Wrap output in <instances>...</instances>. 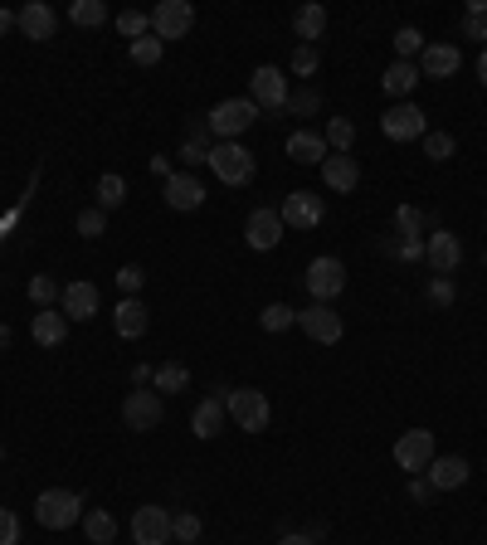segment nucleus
Instances as JSON below:
<instances>
[{"instance_id":"8","label":"nucleus","mask_w":487,"mask_h":545,"mask_svg":"<svg viewBox=\"0 0 487 545\" xmlns=\"http://www.w3.org/2000/svg\"><path fill=\"white\" fill-rule=\"evenodd\" d=\"M283 229H317L322 215H327V205H322V195L317 190H293V195H283Z\"/></svg>"},{"instance_id":"37","label":"nucleus","mask_w":487,"mask_h":545,"mask_svg":"<svg viewBox=\"0 0 487 545\" xmlns=\"http://www.w3.org/2000/svg\"><path fill=\"white\" fill-rule=\"evenodd\" d=\"M351 142H356L351 117H332V122H327V146H332V151H351Z\"/></svg>"},{"instance_id":"49","label":"nucleus","mask_w":487,"mask_h":545,"mask_svg":"<svg viewBox=\"0 0 487 545\" xmlns=\"http://www.w3.org/2000/svg\"><path fill=\"white\" fill-rule=\"evenodd\" d=\"M400 258H405V263H419V258H424V239H400Z\"/></svg>"},{"instance_id":"11","label":"nucleus","mask_w":487,"mask_h":545,"mask_svg":"<svg viewBox=\"0 0 487 545\" xmlns=\"http://www.w3.org/2000/svg\"><path fill=\"white\" fill-rule=\"evenodd\" d=\"M380 132L390 137V142H424V132H429V122H424V108H414V103H395V108L380 117Z\"/></svg>"},{"instance_id":"38","label":"nucleus","mask_w":487,"mask_h":545,"mask_svg":"<svg viewBox=\"0 0 487 545\" xmlns=\"http://www.w3.org/2000/svg\"><path fill=\"white\" fill-rule=\"evenodd\" d=\"M395 229H400V239H424L419 229H424V215L414 210V205H400L395 210Z\"/></svg>"},{"instance_id":"14","label":"nucleus","mask_w":487,"mask_h":545,"mask_svg":"<svg viewBox=\"0 0 487 545\" xmlns=\"http://www.w3.org/2000/svg\"><path fill=\"white\" fill-rule=\"evenodd\" d=\"M298 327L307 331L312 341H322V346H337L341 331H346V327H341V317L327 307V302H312L307 312H298Z\"/></svg>"},{"instance_id":"46","label":"nucleus","mask_w":487,"mask_h":545,"mask_svg":"<svg viewBox=\"0 0 487 545\" xmlns=\"http://www.w3.org/2000/svg\"><path fill=\"white\" fill-rule=\"evenodd\" d=\"M317 103H322V98H317L312 88H302V93H288V112H298V117H312V112H317Z\"/></svg>"},{"instance_id":"10","label":"nucleus","mask_w":487,"mask_h":545,"mask_svg":"<svg viewBox=\"0 0 487 545\" xmlns=\"http://www.w3.org/2000/svg\"><path fill=\"white\" fill-rule=\"evenodd\" d=\"M341 288H346V263L341 258H312L307 263V292H312V302H332Z\"/></svg>"},{"instance_id":"18","label":"nucleus","mask_w":487,"mask_h":545,"mask_svg":"<svg viewBox=\"0 0 487 545\" xmlns=\"http://www.w3.org/2000/svg\"><path fill=\"white\" fill-rule=\"evenodd\" d=\"M15 30L25 39H54V30H59V15L44 5V0H30L20 15H15Z\"/></svg>"},{"instance_id":"47","label":"nucleus","mask_w":487,"mask_h":545,"mask_svg":"<svg viewBox=\"0 0 487 545\" xmlns=\"http://www.w3.org/2000/svg\"><path fill=\"white\" fill-rule=\"evenodd\" d=\"M0 545H20V516L10 507H0Z\"/></svg>"},{"instance_id":"19","label":"nucleus","mask_w":487,"mask_h":545,"mask_svg":"<svg viewBox=\"0 0 487 545\" xmlns=\"http://www.w3.org/2000/svg\"><path fill=\"white\" fill-rule=\"evenodd\" d=\"M458 64H463L458 44H424V54H419V78H453Z\"/></svg>"},{"instance_id":"54","label":"nucleus","mask_w":487,"mask_h":545,"mask_svg":"<svg viewBox=\"0 0 487 545\" xmlns=\"http://www.w3.org/2000/svg\"><path fill=\"white\" fill-rule=\"evenodd\" d=\"M10 25H15V15H10V10H0V35H5Z\"/></svg>"},{"instance_id":"44","label":"nucleus","mask_w":487,"mask_h":545,"mask_svg":"<svg viewBox=\"0 0 487 545\" xmlns=\"http://www.w3.org/2000/svg\"><path fill=\"white\" fill-rule=\"evenodd\" d=\"M113 278H117V288H122V297H137V288H142V278H147V273H142L137 263H122Z\"/></svg>"},{"instance_id":"30","label":"nucleus","mask_w":487,"mask_h":545,"mask_svg":"<svg viewBox=\"0 0 487 545\" xmlns=\"http://www.w3.org/2000/svg\"><path fill=\"white\" fill-rule=\"evenodd\" d=\"M122 200H127V181H122V176H113V171H108V176L98 181V210L108 215V210H117Z\"/></svg>"},{"instance_id":"42","label":"nucleus","mask_w":487,"mask_h":545,"mask_svg":"<svg viewBox=\"0 0 487 545\" xmlns=\"http://www.w3.org/2000/svg\"><path fill=\"white\" fill-rule=\"evenodd\" d=\"M200 132H205V122H195V127H190V137H186V146H181V156H186L190 166H200V161H210V146L200 142Z\"/></svg>"},{"instance_id":"51","label":"nucleus","mask_w":487,"mask_h":545,"mask_svg":"<svg viewBox=\"0 0 487 545\" xmlns=\"http://www.w3.org/2000/svg\"><path fill=\"white\" fill-rule=\"evenodd\" d=\"M151 380V365H132V385H147Z\"/></svg>"},{"instance_id":"15","label":"nucleus","mask_w":487,"mask_h":545,"mask_svg":"<svg viewBox=\"0 0 487 545\" xmlns=\"http://www.w3.org/2000/svg\"><path fill=\"white\" fill-rule=\"evenodd\" d=\"M244 239H249V249H259V254L278 249V244H283V215H278V210H254L249 224H244Z\"/></svg>"},{"instance_id":"35","label":"nucleus","mask_w":487,"mask_h":545,"mask_svg":"<svg viewBox=\"0 0 487 545\" xmlns=\"http://www.w3.org/2000/svg\"><path fill=\"white\" fill-rule=\"evenodd\" d=\"M161 49H166V44H161V39H156V35H142V39H132V44H127V54H132V64H142V69H151V64L161 59Z\"/></svg>"},{"instance_id":"13","label":"nucleus","mask_w":487,"mask_h":545,"mask_svg":"<svg viewBox=\"0 0 487 545\" xmlns=\"http://www.w3.org/2000/svg\"><path fill=\"white\" fill-rule=\"evenodd\" d=\"M322 185L337 190V195H351V190L361 185V161H356L351 151H332V156L322 161Z\"/></svg>"},{"instance_id":"34","label":"nucleus","mask_w":487,"mask_h":545,"mask_svg":"<svg viewBox=\"0 0 487 545\" xmlns=\"http://www.w3.org/2000/svg\"><path fill=\"white\" fill-rule=\"evenodd\" d=\"M117 30H122V39L151 35V10H122V15H117Z\"/></svg>"},{"instance_id":"6","label":"nucleus","mask_w":487,"mask_h":545,"mask_svg":"<svg viewBox=\"0 0 487 545\" xmlns=\"http://www.w3.org/2000/svg\"><path fill=\"white\" fill-rule=\"evenodd\" d=\"M439 453H434V434L429 429H410V434L395 438V463H400V473H429V463H434Z\"/></svg>"},{"instance_id":"55","label":"nucleus","mask_w":487,"mask_h":545,"mask_svg":"<svg viewBox=\"0 0 487 545\" xmlns=\"http://www.w3.org/2000/svg\"><path fill=\"white\" fill-rule=\"evenodd\" d=\"M5 346H10V327L0 322V351H5Z\"/></svg>"},{"instance_id":"21","label":"nucleus","mask_w":487,"mask_h":545,"mask_svg":"<svg viewBox=\"0 0 487 545\" xmlns=\"http://www.w3.org/2000/svg\"><path fill=\"white\" fill-rule=\"evenodd\" d=\"M166 205L171 210H181V215H190V210H200L205 205V185L195 181V176H166Z\"/></svg>"},{"instance_id":"4","label":"nucleus","mask_w":487,"mask_h":545,"mask_svg":"<svg viewBox=\"0 0 487 545\" xmlns=\"http://www.w3.org/2000/svg\"><path fill=\"white\" fill-rule=\"evenodd\" d=\"M288 78H283V69H273V64H259L254 69V78H249V103L259 112H283L288 108Z\"/></svg>"},{"instance_id":"25","label":"nucleus","mask_w":487,"mask_h":545,"mask_svg":"<svg viewBox=\"0 0 487 545\" xmlns=\"http://www.w3.org/2000/svg\"><path fill=\"white\" fill-rule=\"evenodd\" d=\"M293 30H298V39L302 44H317V39L327 35V10L312 0V5H298L293 10Z\"/></svg>"},{"instance_id":"48","label":"nucleus","mask_w":487,"mask_h":545,"mask_svg":"<svg viewBox=\"0 0 487 545\" xmlns=\"http://www.w3.org/2000/svg\"><path fill=\"white\" fill-rule=\"evenodd\" d=\"M429 297H434L439 307H449V302H453V283H449V278H434V283H429Z\"/></svg>"},{"instance_id":"31","label":"nucleus","mask_w":487,"mask_h":545,"mask_svg":"<svg viewBox=\"0 0 487 545\" xmlns=\"http://www.w3.org/2000/svg\"><path fill=\"white\" fill-rule=\"evenodd\" d=\"M293 322H298V312H293L288 302H273V307H263V312H259V327L273 331V336H278V331H288Z\"/></svg>"},{"instance_id":"45","label":"nucleus","mask_w":487,"mask_h":545,"mask_svg":"<svg viewBox=\"0 0 487 545\" xmlns=\"http://www.w3.org/2000/svg\"><path fill=\"white\" fill-rule=\"evenodd\" d=\"M293 73H302V78L317 73V44H298L293 49Z\"/></svg>"},{"instance_id":"7","label":"nucleus","mask_w":487,"mask_h":545,"mask_svg":"<svg viewBox=\"0 0 487 545\" xmlns=\"http://www.w3.org/2000/svg\"><path fill=\"white\" fill-rule=\"evenodd\" d=\"M190 25H195V10H190V0H161L156 10H151V35L161 39H186Z\"/></svg>"},{"instance_id":"20","label":"nucleus","mask_w":487,"mask_h":545,"mask_svg":"<svg viewBox=\"0 0 487 545\" xmlns=\"http://www.w3.org/2000/svg\"><path fill=\"white\" fill-rule=\"evenodd\" d=\"M147 302L142 297H122L113 307V327H117V336L122 341H137V336H147Z\"/></svg>"},{"instance_id":"33","label":"nucleus","mask_w":487,"mask_h":545,"mask_svg":"<svg viewBox=\"0 0 487 545\" xmlns=\"http://www.w3.org/2000/svg\"><path fill=\"white\" fill-rule=\"evenodd\" d=\"M171 541L176 545L200 541V516H195V511H176V516H171Z\"/></svg>"},{"instance_id":"26","label":"nucleus","mask_w":487,"mask_h":545,"mask_svg":"<svg viewBox=\"0 0 487 545\" xmlns=\"http://www.w3.org/2000/svg\"><path fill=\"white\" fill-rule=\"evenodd\" d=\"M30 331H35L39 346H59V341L69 336V317H64V312H54V307H44V312H35Z\"/></svg>"},{"instance_id":"41","label":"nucleus","mask_w":487,"mask_h":545,"mask_svg":"<svg viewBox=\"0 0 487 545\" xmlns=\"http://www.w3.org/2000/svg\"><path fill=\"white\" fill-rule=\"evenodd\" d=\"M78 234H83V239H103V234H108V215H103L98 205L83 210V215H78Z\"/></svg>"},{"instance_id":"43","label":"nucleus","mask_w":487,"mask_h":545,"mask_svg":"<svg viewBox=\"0 0 487 545\" xmlns=\"http://www.w3.org/2000/svg\"><path fill=\"white\" fill-rule=\"evenodd\" d=\"M395 54H400V59H410V54H424V35H419L414 25L395 30Z\"/></svg>"},{"instance_id":"5","label":"nucleus","mask_w":487,"mask_h":545,"mask_svg":"<svg viewBox=\"0 0 487 545\" xmlns=\"http://www.w3.org/2000/svg\"><path fill=\"white\" fill-rule=\"evenodd\" d=\"M225 409L244 434H263L268 429V395L263 390H229Z\"/></svg>"},{"instance_id":"52","label":"nucleus","mask_w":487,"mask_h":545,"mask_svg":"<svg viewBox=\"0 0 487 545\" xmlns=\"http://www.w3.org/2000/svg\"><path fill=\"white\" fill-rule=\"evenodd\" d=\"M278 545H317V541H312V536H283Z\"/></svg>"},{"instance_id":"29","label":"nucleus","mask_w":487,"mask_h":545,"mask_svg":"<svg viewBox=\"0 0 487 545\" xmlns=\"http://www.w3.org/2000/svg\"><path fill=\"white\" fill-rule=\"evenodd\" d=\"M83 531H88V541L93 545H113L117 541V516L113 511H88V516H83Z\"/></svg>"},{"instance_id":"32","label":"nucleus","mask_w":487,"mask_h":545,"mask_svg":"<svg viewBox=\"0 0 487 545\" xmlns=\"http://www.w3.org/2000/svg\"><path fill=\"white\" fill-rule=\"evenodd\" d=\"M59 297H64V288H59L49 273H35V278H30V302H35L39 312H44V307H54Z\"/></svg>"},{"instance_id":"23","label":"nucleus","mask_w":487,"mask_h":545,"mask_svg":"<svg viewBox=\"0 0 487 545\" xmlns=\"http://www.w3.org/2000/svg\"><path fill=\"white\" fill-rule=\"evenodd\" d=\"M288 156H293L298 166H322V161L332 156V146H327V137H322V132H307V127H302V132H293V137H288Z\"/></svg>"},{"instance_id":"16","label":"nucleus","mask_w":487,"mask_h":545,"mask_svg":"<svg viewBox=\"0 0 487 545\" xmlns=\"http://www.w3.org/2000/svg\"><path fill=\"white\" fill-rule=\"evenodd\" d=\"M424 258H429V268L444 278V273H453L458 263H463V244H458V234H449V229H434L429 239H424Z\"/></svg>"},{"instance_id":"39","label":"nucleus","mask_w":487,"mask_h":545,"mask_svg":"<svg viewBox=\"0 0 487 545\" xmlns=\"http://www.w3.org/2000/svg\"><path fill=\"white\" fill-rule=\"evenodd\" d=\"M463 39H487V0L468 5V20H463Z\"/></svg>"},{"instance_id":"53","label":"nucleus","mask_w":487,"mask_h":545,"mask_svg":"<svg viewBox=\"0 0 487 545\" xmlns=\"http://www.w3.org/2000/svg\"><path fill=\"white\" fill-rule=\"evenodd\" d=\"M478 78H483V88H487V49L478 54Z\"/></svg>"},{"instance_id":"9","label":"nucleus","mask_w":487,"mask_h":545,"mask_svg":"<svg viewBox=\"0 0 487 545\" xmlns=\"http://www.w3.org/2000/svg\"><path fill=\"white\" fill-rule=\"evenodd\" d=\"M161 414H166V404L156 390H132L127 400H122V424L132 429V434H147L161 424Z\"/></svg>"},{"instance_id":"3","label":"nucleus","mask_w":487,"mask_h":545,"mask_svg":"<svg viewBox=\"0 0 487 545\" xmlns=\"http://www.w3.org/2000/svg\"><path fill=\"white\" fill-rule=\"evenodd\" d=\"M254 122H259V108H254L249 98H225V103H215L210 117H205V127H210L220 142H239Z\"/></svg>"},{"instance_id":"56","label":"nucleus","mask_w":487,"mask_h":545,"mask_svg":"<svg viewBox=\"0 0 487 545\" xmlns=\"http://www.w3.org/2000/svg\"><path fill=\"white\" fill-rule=\"evenodd\" d=\"M483 263H487V254H483Z\"/></svg>"},{"instance_id":"50","label":"nucleus","mask_w":487,"mask_h":545,"mask_svg":"<svg viewBox=\"0 0 487 545\" xmlns=\"http://www.w3.org/2000/svg\"><path fill=\"white\" fill-rule=\"evenodd\" d=\"M429 492H434L429 482H419V477H414V482H410V497H414V502H429Z\"/></svg>"},{"instance_id":"1","label":"nucleus","mask_w":487,"mask_h":545,"mask_svg":"<svg viewBox=\"0 0 487 545\" xmlns=\"http://www.w3.org/2000/svg\"><path fill=\"white\" fill-rule=\"evenodd\" d=\"M35 521L44 531H69V526L83 521V497L69 492V487H49V492L35 497Z\"/></svg>"},{"instance_id":"27","label":"nucleus","mask_w":487,"mask_h":545,"mask_svg":"<svg viewBox=\"0 0 487 545\" xmlns=\"http://www.w3.org/2000/svg\"><path fill=\"white\" fill-rule=\"evenodd\" d=\"M385 93L390 98H405V93H414V83H419V64H410V59H395L390 69H385Z\"/></svg>"},{"instance_id":"22","label":"nucleus","mask_w":487,"mask_h":545,"mask_svg":"<svg viewBox=\"0 0 487 545\" xmlns=\"http://www.w3.org/2000/svg\"><path fill=\"white\" fill-rule=\"evenodd\" d=\"M468 473H473V468H468V458H458V453L434 458V463H429V487H434V492H458V487L468 482Z\"/></svg>"},{"instance_id":"28","label":"nucleus","mask_w":487,"mask_h":545,"mask_svg":"<svg viewBox=\"0 0 487 545\" xmlns=\"http://www.w3.org/2000/svg\"><path fill=\"white\" fill-rule=\"evenodd\" d=\"M151 385H156V390H166V395H181V390L190 385V370L181 361H166V365H156V370H151Z\"/></svg>"},{"instance_id":"36","label":"nucleus","mask_w":487,"mask_h":545,"mask_svg":"<svg viewBox=\"0 0 487 545\" xmlns=\"http://www.w3.org/2000/svg\"><path fill=\"white\" fill-rule=\"evenodd\" d=\"M69 15H74V25H88V30H93V25L108 20V5H103V0H74Z\"/></svg>"},{"instance_id":"2","label":"nucleus","mask_w":487,"mask_h":545,"mask_svg":"<svg viewBox=\"0 0 487 545\" xmlns=\"http://www.w3.org/2000/svg\"><path fill=\"white\" fill-rule=\"evenodd\" d=\"M210 171H215V181L225 185H249L254 171H259V161H254V151L244 142H220L210 146Z\"/></svg>"},{"instance_id":"24","label":"nucleus","mask_w":487,"mask_h":545,"mask_svg":"<svg viewBox=\"0 0 487 545\" xmlns=\"http://www.w3.org/2000/svg\"><path fill=\"white\" fill-rule=\"evenodd\" d=\"M59 302H64L59 312H64L69 322H93V312H98V288H93V283H69Z\"/></svg>"},{"instance_id":"40","label":"nucleus","mask_w":487,"mask_h":545,"mask_svg":"<svg viewBox=\"0 0 487 545\" xmlns=\"http://www.w3.org/2000/svg\"><path fill=\"white\" fill-rule=\"evenodd\" d=\"M453 137L449 132H424V156H429V161H449L453 156Z\"/></svg>"},{"instance_id":"17","label":"nucleus","mask_w":487,"mask_h":545,"mask_svg":"<svg viewBox=\"0 0 487 545\" xmlns=\"http://www.w3.org/2000/svg\"><path fill=\"white\" fill-rule=\"evenodd\" d=\"M225 395H229V390H220V395H210V400L195 404V414H190V434H195V438H220V434H225V419H229Z\"/></svg>"},{"instance_id":"12","label":"nucleus","mask_w":487,"mask_h":545,"mask_svg":"<svg viewBox=\"0 0 487 545\" xmlns=\"http://www.w3.org/2000/svg\"><path fill=\"white\" fill-rule=\"evenodd\" d=\"M132 541L137 545H166L171 541V511L166 507H137L132 511Z\"/></svg>"}]
</instances>
